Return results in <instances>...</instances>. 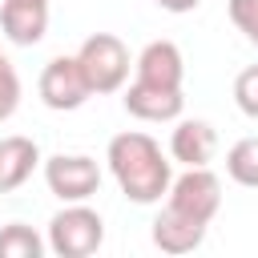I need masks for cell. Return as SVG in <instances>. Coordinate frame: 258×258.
I'll return each instance as SVG.
<instances>
[{
  "label": "cell",
  "mask_w": 258,
  "mask_h": 258,
  "mask_svg": "<svg viewBox=\"0 0 258 258\" xmlns=\"http://www.w3.org/2000/svg\"><path fill=\"white\" fill-rule=\"evenodd\" d=\"M105 161H109V173L117 177L121 194L137 206H153L161 202V194H169L173 185V165L165 161L161 145L149 137V133H117L105 149Z\"/></svg>",
  "instance_id": "obj_1"
},
{
  "label": "cell",
  "mask_w": 258,
  "mask_h": 258,
  "mask_svg": "<svg viewBox=\"0 0 258 258\" xmlns=\"http://www.w3.org/2000/svg\"><path fill=\"white\" fill-rule=\"evenodd\" d=\"M101 242H105V222L85 202H64V210H56L48 222V250L56 258H89L101 250Z\"/></svg>",
  "instance_id": "obj_2"
},
{
  "label": "cell",
  "mask_w": 258,
  "mask_h": 258,
  "mask_svg": "<svg viewBox=\"0 0 258 258\" xmlns=\"http://www.w3.org/2000/svg\"><path fill=\"white\" fill-rule=\"evenodd\" d=\"M77 60H81L93 93H117V89H125L129 64H133L125 40L113 36V32H93V36H85V44L77 48Z\"/></svg>",
  "instance_id": "obj_3"
},
{
  "label": "cell",
  "mask_w": 258,
  "mask_h": 258,
  "mask_svg": "<svg viewBox=\"0 0 258 258\" xmlns=\"http://www.w3.org/2000/svg\"><path fill=\"white\" fill-rule=\"evenodd\" d=\"M165 198H169V202H165L169 210H177V214L210 226V222L218 218V210H222V181H218V173H210L206 165H194V169H185L181 177H173V185H169Z\"/></svg>",
  "instance_id": "obj_4"
},
{
  "label": "cell",
  "mask_w": 258,
  "mask_h": 258,
  "mask_svg": "<svg viewBox=\"0 0 258 258\" xmlns=\"http://www.w3.org/2000/svg\"><path fill=\"white\" fill-rule=\"evenodd\" d=\"M93 97L89 89V77L81 69L77 56H52L44 69H40V101L56 113H73L81 109L85 101Z\"/></svg>",
  "instance_id": "obj_5"
},
{
  "label": "cell",
  "mask_w": 258,
  "mask_h": 258,
  "mask_svg": "<svg viewBox=\"0 0 258 258\" xmlns=\"http://www.w3.org/2000/svg\"><path fill=\"white\" fill-rule=\"evenodd\" d=\"M44 181L60 202H89L101 189V165L85 153H56L44 161Z\"/></svg>",
  "instance_id": "obj_6"
},
{
  "label": "cell",
  "mask_w": 258,
  "mask_h": 258,
  "mask_svg": "<svg viewBox=\"0 0 258 258\" xmlns=\"http://www.w3.org/2000/svg\"><path fill=\"white\" fill-rule=\"evenodd\" d=\"M121 101H125V113H133L137 121H177L181 109H185L181 89L149 85V81H133Z\"/></svg>",
  "instance_id": "obj_7"
},
{
  "label": "cell",
  "mask_w": 258,
  "mask_h": 258,
  "mask_svg": "<svg viewBox=\"0 0 258 258\" xmlns=\"http://www.w3.org/2000/svg\"><path fill=\"white\" fill-rule=\"evenodd\" d=\"M214 153H218V133H214V125L202 121V117H185V121H177V129L169 133V157L181 161L185 169L210 165Z\"/></svg>",
  "instance_id": "obj_8"
},
{
  "label": "cell",
  "mask_w": 258,
  "mask_h": 258,
  "mask_svg": "<svg viewBox=\"0 0 258 258\" xmlns=\"http://www.w3.org/2000/svg\"><path fill=\"white\" fill-rule=\"evenodd\" d=\"M137 81H149V85H169V89H181L185 81V60H181V48L173 40H149L137 60Z\"/></svg>",
  "instance_id": "obj_9"
},
{
  "label": "cell",
  "mask_w": 258,
  "mask_h": 258,
  "mask_svg": "<svg viewBox=\"0 0 258 258\" xmlns=\"http://www.w3.org/2000/svg\"><path fill=\"white\" fill-rule=\"evenodd\" d=\"M0 28L12 44H40L48 32V4L36 0H4L0 4Z\"/></svg>",
  "instance_id": "obj_10"
},
{
  "label": "cell",
  "mask_w": 258,
  "mask_h": 258,
  "mask_svg": "<svg viewBox=\"0 0 258 258\" xmlns=\"http://www.w3.org/2000/svg\"><path fill=\"white\" fill-rule=\"evenodd\" d=\"M206 230H210L206 222H194V218H185V214L165 206L153 218V246L161 254H189V250H198L206 242Z\"/></svg>",
  "instance_id": "obj_11"
},
{
  "label": "cell",
  "mask_w": 258,
  "mask_h": 258,
  "mask_svg": "<svg viewBox=\"0 0 258 258\" xmlns=\"http://www.w3.org/2000/svg\"><path fill=\"white\" fill-rule=\"evenodd\" d=\"M36 165H40V149L32 137H20V133L0 137V194L20 189Z\"/></svg>",
  "instance_id": "obj_12"
},
{
  "label": "cell",
  "mask_w": 258,
  "mask_h": 258,
  "mask_svg": "<svg viewBox=\"0 0 258 258\" xmlns=\"http://www.w3.org/2000/svg\"><path fill=\"white\" fill-rule=\"evenodd\" d=\"M44 246H48V238H40L24 222H8L0 230V258H40Z\"/></svg>",
  "instance_id": "obj_13"
},
{
  "label": "cell",
  "mask_w": 258,
  "mask_h": 258,
  "mask_svg": "<svg viewBox=\"0 0 258 258\" xmlns=\"http://www.w3.org/2000/svg\"><path fill=\"white\" fill-rule=\"evenodd\" d=\"M226 173H230L238 185L258 189V133L230 145V153H226Z\"/></svg>",
  "instance_id": "obj_14"
},
{
  "label": "cell",
  "mask_w": 258,
  "mask_h": 258,
  "mask_svg": "<svg viewBox=\"0 0 258 258\" xmlns=\"http://www.w3.org/2000/svg\"><path fill=\"white\" fill-rule=\"evenodd\" d=\"M234 105L250 121H258V64H250V69L238 73V81H234Z\"/></svg>",
  "instance_id": "obj_15"
},
{
  "label": "cell",
  "mask_w": 258,
  "mask_h": 258,
  "mask_svg": "<svg viewBox=\"0 0 258 258\" xmlns=\"http://www.w3.org/2000/svg\"><path fill=\"white\" fill-rule=\"evenodd\" d=\"M20 105V77L12 69V60L0 52V121H8Z\"/></svg>",
  "instance_id": "obj_16"
},
{
  "label": "cell",
  "mask_w": 258,
  "mask_h": 258,
  "mask_svg": "<svg viewBox=\"0 0 258 258\" xmlns=\"http://www.w3.org/2000/svg\"><path fill=\"white\" fill-rule=\"evenodd\" d=\"M226 12L234 20V28L258 48V0H226Z\"/></svg>",
  "instance_id": "obj_17"
},
{
  "label": "cell",
  "mask_w": 258,
  "mask_h": 258,
  "mask_svg": "<svg viewBox=\"0 0 258 258\" xmlns=\"http://www.w3.org/2000/svg\"><path fill=\"white\" fill-rule=\"evenodd\" d=\"M157 8H165V12H173V16H181V12H194L202 0H153Z\"/></svg>",
  "instance_id": "obj_18"
},
{
  "label": "cell",
  "mask_w": 258,
  "mask_h": 258,
  "mask_svg": "<svg viewBox=\"0 0 258 258\" xmlns=\"http://www.w3.org/2000/svg\"><path fill=\"white\" fill-rule=\"evenodd\" d=\"M36 4H48V0H36Z\"/></svg>",
  "instance_id": "obj_19"
}]
</instances>
